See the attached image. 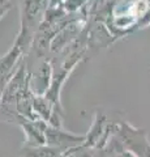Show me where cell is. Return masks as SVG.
Masks as SVG:
<instances>
[{
  "label": "cell",
  "mask_w": 150,
  "mask_h": 157,
  "mask_svg": "<svg viewBox=\"0 0 150 157\" xmlns=\"http://www.w3.org/2000/svg\"><path fill=\"white\" fill-rule=\"evenodd\" d=\"M5 12H7V7H5V4H4V6H0V17H2Z\"/></svg>",
  "instance_id": "6da1fadb"
},
{
  "label": "cell",
  "mask_w": 150,
  "mask_h": 157,
  "mask_svg": "<svg viewBox=\"0 0 150 157\" xmlns=\"http://www.w3.org/2000/svg\"><path fill=\"white\" fill-rule=\"evenodd\" d=\"M4 4H7V3L4 2V0H0V6H4Z\"/></svg>",
  "instance_id": "7a4b0ae2"
}]
</instances>
